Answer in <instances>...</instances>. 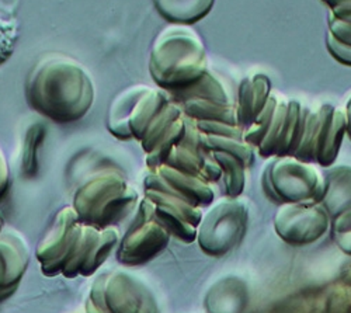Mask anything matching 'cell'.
<instances>
[{"mask_svg": "<svg viewBox=\"0 0 351 313\" xmlns=\"http://www.w3.org/2000/svg\"><path fill=\"white\" fill-rule=\"evenodd\" d=\"M120 242L117 226L96 227L79 221L72 207L58 211L36 249V259L45 277H90Z\"/></svg>", "mask_w": 351, "mask_h": 313, "instance_id": "obj_1", "label": "cell"}, {"mask_svg": "<svg viewBox=\"0 0 351 313\" xmlns=\"http://www.w3.org/2000/svg\"><path fill=\"white\" fill-rule=\"evenodd\" d=\"M27 103L60 124L83 118L95 101V84L86 68L66 55H47L28 73Z\"/></svg>", "mask_w": 351, "mask_h": 313, "instance_id": "obj_2", "label": "cell"}, {"mask_svg": "<svg viewBox=\"0 0 351 313\" xmlns=\"http://www.w3.org/2000/svg\"><path fill=\"white\" fill-rule=\"evenodd\" d=\"M136 201V190L120 173L104 170L77 188L72 208L80 222L103 229L115 226L117 222L135 208Z\"/></svg>", "mask_w": 351, "mask_h": 313, "instance_id": "obj_3", "label": "cell"}, {"mask_svg": "<svg viewBox=\"0 0 351 313\" xmlns=\"http://www.w3.org/2000/svg\"><path fill=\"white\" fill-rule=\"evenodd\" d=\"M187 30L180 27H169L156 40L152 60H151V73L155 77V82L166 89H179L184 84L197 82L199 72L189 68L186 64L194 66H201L204 56L199 58H190V55H201L202 48L199 41L194 44L198 38L191 34L186 37Z\"/></svg>", "mask_w": 351, "mask_h": 313, "instance_id": "obj_4", "label": "cell"}, {"mask_svg": "<svg viewBox=\"0 0 351 313\" xmlns=\"http://www.w3.org/2000/svg\"><path fill=\"white\" fill-rule=\"evenodd\" d=\"M86 309L95 313H159L152 291L135 275L115 270L99 275Z\"/></svg>", "mask_w": 351, "mask_h": 313, "instance_id": "obj_5", "label": "cell"}, {"mask_svg": "<svg viewBox=\"0 0 351 313\" xmlns=\"http://www.w3.org/2000/svg\"><path fill=\"white\" fill-rule=\"evenodd\" d=\"M267 194L271 191L281 203H322L325 194V179L316 167L294 156H278L273 160L265 176Z\"/></svg>", "mask_w": 351, "mask_h": 313, "instance_id": "obj_6", "label": "cell"}, {"mask_svg": "<svg viewBox=\"0 0 351 313\" xmlns=\"http://www.w3.org/2000/svg\"><path fill=\"white\" fill-rule=\"evenodd\" d=\"M249 210L243 201L228 198L217 203L197 226V240L204 253L213 258L235 249L247 229Z\"/></svg>", "mask_w": 351, "mask_h": 313, "instance_id": "obj_7", "label": "cell"}, {"mask_svg": "<svg viewBox=\"0 0 351 313\" xmlns=\"http://www.w3.org/2000/svg\"><path fill=\"white\" fill-rule=\"evenodd\" d=\"M167 104L162 92L146 86H134L111 103L107 117L108 131L121 139L143 136L146 128Z\"/></svg>", "mask_w": 351, "mask_h": 313, "instance_id": "obj_8", "label": "cell"}, {"mask_svg": "<svg viewBox=\"0 0 351 313\" xmlns=\"http://www.w3.org/2000/svg\"><path fill=\"white\" fill-rule=\"evenodd\" d=\"M170 238L169 231L156 218L155 204L145 197L117 249V259L127 267L149 263L166 249Z\"/></svg>", "mask_w": 351, "mask_h": 313, "instance_id": "obj_9", "label": "cell"}, {"mask_svg": "<svg viewBox=\"0 0 351 313\" xmlns=\"http://www.w3.org/2000/svg\"><path fill=\"white\" fill-rule=\"evenodd\" d=\"M330 226V216L320 203L281 204L274 219L277 235L289 245L302 246L319 240Z\"/></svg>", "mask_w": 351, "mask_h": 313, "instance_id": "obj_10", "label": "cell"}, {"mask_svg": "<svg viewBox=\"0 0 351 313\" xmlns=\"http://www.w3.org/2000/svg\"><path fill=\"white\" fill-rule=\"evenodd\" d=\"M30 263V247L20 232L3 227L0 234V303L17 291Z\"/></svg>", "mask_w": 351, "mask_h": 313, "instance_id": "obj_11", "label": "cell"}, {"mask_svg": "<svg viewBox=\"0 0 351 313\" xmlns=\"http://www.w3.org/2000/svg\"><path fill=\"white\" fill-rule=\"evenodd\" d=\"M156 173L162 176L163 180L170 187L169 194L179 197L182 200L195 207L210 205L214 200L213 188L197 176L186 175L180 172V170L170 167L167 164L158 166Z\"/></svg>", "mask_w": 351, "mask_h": 313, "instance_id": "obj_12", "label": "cell"}, {"mask_svg": "<svg viewBox=\"0 0 351 313\" xmlns=\"http://www.w3.org/2000/svg\"><path fill=\"white\" fill-rule=\"evenodd\" d=\"M320 125L317 135L316 160L322 166H330L340 149L341 139L346 131V118L340 110L330 105L322 108L319 112Z\"/></svg>", "mask_w": 351, "mask_h": 313, "instance_id": "obj_13", "label": "cell"}, {"mask_svg": "<svg viewBox=\"0 0 351 313\" xmlns=\"http://www.w3.org/2000/svg\"><path fill=\"white\" fill-rule=\"evenodd\" d=\"M325 194L322 205L330 218L351 210V167L339 166L328 170L325 177Z\"/></svg>", "mask_w": 351, "mask_h": 313, "instance_id": "obj_14", "label": "cell"}, {"mask_svg": "<svg viewBox=\"0 0 351 313\" xmlns=\"http://www.w3.org/2000/svg\"><path fill=\"white\" fill-rule=\"evenodd\" d=\"M269 83L266 77H257L252 84L245 83L241 92V104L237 110L238 124L252 125L267 104Z\"/></svg>", "mask_w": 351, "mask_h": 313, "instance_id": "obj_15", "label": "cell"}, {"mask_svg": "<svg viewBox=\"0 0 351 313\" xmlns=\"http://www.w3.org/2000/svg\"><path fill=\"white\" fill-rule=\"evenodd\" d=\"M160 14L173 23H194L206 16L214 0H155Z\"/></svg>", "mask_w": 351, "mask_h": 313, "instance_id": "obj_16", "label": "cell"}, {"mask_svg": "<svg viewBox=\"0 0 351 313\" xmlns=\"http://www.w3.org/2000/svg\"><path fill=\"white\" fill-rule=\"evenodd\" d=\"M186 111L189 116H193L199 121H219L230 125L238 124L237 108L225 105L222 103L204 99L187 100Z\"/></svg>", "mask_w": 351, "mask_h": 313, "instance_id": "obj_17", "label": "cell"}, {"mask_svg": "<svg viewBox=\"0 0 351 313\" xmlns=\"http://www.w3.org/2000/svg\"><path fill=\"white\" fill-rule=\"evenodd\" d=\"M154 204H155L156 218L169 231L170 236H176L184 243H191L197 239V226L189 223L179 212H176L170 207L162 203H154Z\"/></svg>", "mask_w": 351, "mask_h": 313, "instance_id": "obj_18", "label": "cell"}, {"mask_svg": "<svg viewBox=\"0 0 351 313\" xmlns=\"http://www.w3.org/2000/svg\"><path fill=\"white\" fill-rule=\"evenodd\" d=\"M214 159L219 164L222 170V176L225 181V188L230 198H237L241 195L243 186H245V164L238 160L235 156L223 153V152H214Z\"/></svg>", "mask_w": 351, "mask_h": 313, "instance_id": "obj_19", "label": "cell"}, {"mask_svg": "<svg viewBox=\"0 0 351 313\" xmlns=\"http://www.w3.org/2000/svg\"><path fill=\"white\" fill-rule=\"evenodd\" d=\"M19 38V23L14 13L0 3V65L9 61Z\"/></svg>", "mask_w": 351, "mask_h": 313, "instance_id": "obj_20", "label": "cell"}, {"mask_svg": "<svg viewBox=\"0 0 351 313\" xmlns=\"http://www.w3.org/2000/svg\"><path fill=\"white\" fill-rule=\"evenodd\" d=\"M45 135V128L43 125H33L27 131L24 145H23V155H21V172L25 177H33L37 173L38 163V149L43 144Z\"/></svg>", "mask_w": 351, "mask_h": 313, "instance_id": "obj_21", "label": "cell"}, {"mask_svg": "<svg viewBox=\"0 0 351 313\" xmlns=\"http://www.w3.org/2000/svg\"><path fill=\"white\" fill-rule=\"evenodd\" d=\"M9 187H10V168L3 151L0 149V201H2L3 197L8 194Z\"/></svg>", "mask_w": 351, "mask_h": 313, "instance_id": "obj_22", "label": "cell"}, {"mask_svg": "<svg viewBox=\"0 0 351 313\" xmlns=\"http://www.w3.org/2000/svg\"><path fill=\"white\" fill-rule=\"evenodd\" d=\"M335 235V242L340 247L341 251L348 254L351 258V231L341 232V234H333Z\"/></svg>", "mask_w": 351, "mask_h": 313, "instance_id": "obj_23", "label": "cell"}, {"mask_svg": "<svg viewBox=\"0 0 351 313\" xmlns=\"http://www.w3.org/2000/svg\"><path fill=\"white\" fill-rule=\"evenodd\" d=\"M326 3H329L333 10L337 9H350L351 8V0H325Z\"/></svg>", "mask_w": 351, "mask_h": 313, "instance_id": "obj_24", "label": "cell"}, {"mask_svg": "<svg viewBox=\"0 0 351 313\" xmlns=\"http://www.w3.org/2000/svg\"><path fill=\"white\" fill-rule=\"evenodd\" d=\"M344 118H346V131L351 138V100L347 104V112L344 114Z\"/></svg>", "mask_w": 351, "mask_h": 313, "instance_id": "obj_25", "label": "cell"}, {"mask_svg": "<svg viewBox=\"0 0 351 313\" xmlns=\"http://www.w3.org/2000/svg\"><path fill=\"white\" fill-rule=\"evenodd\" d=\"M3 227H5V222H3V218H2V215H0V234H2Z\"/></svg>", "mask_w": 351, "mask_h": 313, "instance_id": "obj_26", "label": "cell"}, {"mask_svg": "<svg viewBox=\"0 0 351 313\" xmlns=\"http://www.w3.org/2000/svg\"><path fill=\"white\" fill-rule=\"evenodd\" d=\"M86 313H95V312H92V310H87V309H86Z\"/></svg>", "mask_w": 351, "mask_h": 313, "instance_id": "obj_27", "label": "cell"}]
</instances>
